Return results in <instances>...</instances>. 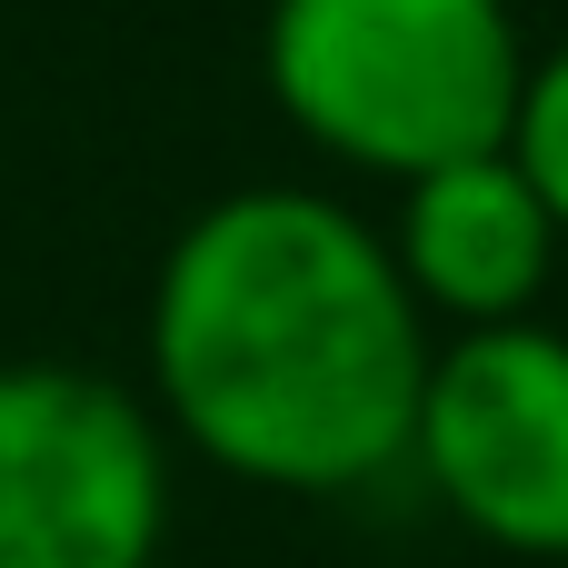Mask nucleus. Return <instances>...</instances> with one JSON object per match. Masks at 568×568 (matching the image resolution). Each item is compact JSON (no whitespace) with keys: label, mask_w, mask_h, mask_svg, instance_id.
<instances>
[{"label":"nucleus","mask_w":568,"mask_h":568,"mask_svg":"<svg viewBox=\"0 0 568 568\" xmlns=\"http://www.w3.org/2000/svg\"><path fill=\"white\" fill-rule=\"evenodd\" d=\"M409 469L469 539L509 559H568V329H449L419 379Z\"/></svg>","instance_id":"nucleus-4"},{"label":"nucleus","mask_w":568,"mask_h":568,"mask_svg":"<svg viewBox=\"0 0 568 568\" xmlns=\"http://www.w3.org/2000/svg\"><path fill=\"white\" fill-rule=\"evenodd\" d=\"M429 349L439 329L379 220L300 180L190 210L150 280L160 429L290 499H339L409 469Z\"/></svg>","instance_id":"nucleus-1"},{"label":"nucleus","mask_w":568,"mask_h":568,"mask_svg":"<svg viewBox=\"0 0 568 568\" xmlns=\"http://www.w3.org/2000/svg\"><path fill=\"white\" fill-rule=\"evenodd\" d=\"M260 80L320 160L399 190L509 140L529 30L509 0H270Z\"/></svg>","instance_id":"nucleus-2"},{"label":"nucleus","mask_w":568,"mask_h":568,"mask_svg":"<svg viewBox=\"0 0 568 568\" xmlns=\"http://www.w3.org/2000/svg\"><path fill=\"white\" fill-rule=\"evenodd\" d=\"M379 240H389L409 300L429 310V329L539 320V290H549V270L568 250V230L549 220V200L529 190V170L509 160V140L399 180V210H389Z\"/></svg>","instance_id":"nucleus-5"},{"label":"nucleus","mask_w":568,"mask_h":568,"mask_svg":"<svg viewBox=\"0 0 568 568\" xmlns=\"http://www.w3.org/2000/svg\"><path fill=\"white\" fill-rule=\"evenodd\" d=\"M170 529V429L100 369H0V568H150Z\"/></svg>","instance_id":"nucleus-3"},{"label":"nucleus","mask_w":568,"mask_h":568,"mask_svg":"<svg viewBox=\"0 0 568 568\" xmlns=\"http://www.w3.org/2000/svg\"><path fill=\"white\" fill-rule=\"evenodd\" d=\"M509 160L529 170V190L568 230V40L529 50V80H519V110H509Z\"/></svg>","instance_id":"nucleus-6"}]
</instances>
